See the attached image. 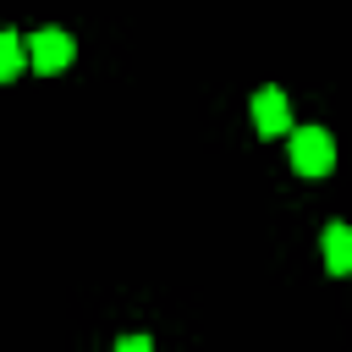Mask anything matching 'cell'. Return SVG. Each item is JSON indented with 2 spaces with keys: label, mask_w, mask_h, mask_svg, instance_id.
I'll return each instance as SVG.
<instances>
[{
  "label": "cell",
  "mask_w": 352,
  "mask_h": 352,
  "mask_svg": "<svg viewBox=\"0 0 352 352\" xmlns=\"http://www.w3.org/2000/svg\"><path fill=\"white\" fill-rule=\"evenodd\" d=\"M72 55H77V44H72L66 28H38V33L28 38V60H33L38 72H60V66H72Z\"/></svg>",
  "instance_id": "2"
},
{
  "label": "cell",
  "mask_w": 352,
  "mask_h": 352,
  "mask_svg": "<svg viewBox=\"0 0 352 352\" xmlns=\"http://www.w3.org/2000/svg\"><path fill=\"white\" fill-rule=\"evenodd\" d=\"M116 352H154V341H148V336H121Z\"/></svg>",
  "instance_id": "6"
},
{
  "label": "cell",
  "mask_w": 352,
  "mask_h": 352,
  "mask_svg": "<svg viewBox=\"0 0 352 352\" xmlns=\"http://www.w3.org/2000/svg\"><path fill=\"white\" fill-rule=\"evenodd\" d=\"M22 66H28V38H16L11 28H0V82L16 77Z\"/></svg>",
  "instance_id": "5"
},
{
  "label": "cell",
  "mask_w": 352,
  "mask_h": 352,
  "mask_svg": "<svg viewBox=\"0 0 352 352\" xmlns=\"http://www.w3.org/2000/svg\"><path fill=\"white\" fill-rule=\"evenodd\" d=\"M324 270L330 275H352V226L346 220L324 226Z\"/></svg>",
  "instance_id": "4"
},
{
  "label": "cell",
  "mask_w": 352,
  "mask_h": 352,
  "mask_svg": "<svg viewBox=\"0 0 352 352\" xmlns=\"http://www.w3.org/2000/svg\"><path fill=\"white\" fill-rule=\"evenodd\" d=\"M292 165H297V176H324L330 165H336V143H330V132L324 126H302V132H292Z\"/></svg>",
  "instance_id": "1"
},
{
  "label": "cell",
  "mask_w": 352,
  "mask_h": 352,
  "mask_svg": "<svg viewBox=\"0 0 352 352\" xmlns=\"http://www.w3.org/2000/svg\"><path fill=\"white\" fill-rule=\"evenodd\" d=\"M253 126H258L264 138L292 132V104H286L280 88H258V94H253Z\"/></svg>",
  "instance_id": "3"
}]
</instances>
